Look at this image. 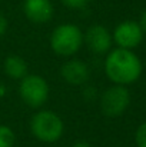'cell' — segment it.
I'll return each instance as SVG.
<instances>
[{"instance_id":"obj_1","label":"cell","mask_w":146,"mask_h":147,"mask_svg":"<svg viewBox=\"0 0 146 147\" xmlns=\"http://www.w3.org/2000/svg\"><path fill=\"white\" fill-rule=\"evenodd\" d=\"M143 66L138 54L133 50L117 49L107 51L105 59V73L113 84L129 86L139 80L142 76Z\"/></svg>"},{"instance_id":"obj_2","label":"cell","mask_w":146,"mask_h":147,"mask_svg":"<svg viewBox=\"0 0 146 147\" xmlns=\"http://www.w3.org/2000/svg\"><path fill=\"white\" fill-rule=\"evenodd\" d=\"M83 45L82 30L72 23L59 24L50 34V49L57 56L70 57L76 54Z\"/></svg>"},{"instance_id":"obj_3","label":"cell","mask_w":146,"mask_h":147,"mask_svg":"<svg viewBox=\"0 0 146 147\" xmlns=\"http://www.w3.org/2000/svg\"><path fill=\"white\" fill-rule=\"evenodd\" d=\"M30 131L43 143H54L63 136V120L50 110H40L30 119Z\"/></svg>"},{"instance_id":"obj_4","label":"cell","mask_w":146,"mask_h":147,"mask_svg":"<svg viewBox=\"0 0 146 147\" xmlns=\"http://www.w3.org/2000/svg\"><path fill=\"white\" fill-rule=\"evenodd\" d=\"M19 94L22 101L29 107H42L49 98V84L39 74H26L20 80Z\"/></svg>"},{"instance_id":"obj_5","label":"cell","mask_w":146,"mask_h":147,"mask_svg":"<svg viewBox=\"0 0 146 147\" xmlns=\"http://www.w3.org/2000/svg\"><path fill=\"white\" fill-rule=\"evenodd\" d=\"M130 104V92L126 86L113 84L107 87L100 96V110L107 117L122 116Z\"/></svg>"},{"instance_id":"obj_6","label":"cell","mask_w":146,"mask_h":147,"mask_svg":"<svg viewBox=\"0 0 146 147\" xmlns=\"http://www.w3.org/2000/svg\"><path fill=\"white\" fill-rule=\"evenodd\" d=\"M143 36H145V33H143L139 22L125 20L115 27L112 39L117 47L133 50L142 43Z\"/></svg>"},{"instance_id":"obj_7","label":"cell","mask_w":146,"mask_h":147,"mask_svg":"<svg viewBox=\"0 0 146 147\" xmlns=\"http://www.w3.org/2000/svg\"><path fill=\"white\" fill-rule=\"evenodd\" d=\"M83 43L95 54H105V53L110 51L112 45H113V39H112V33L105 26L93 24V26L88 27V30L85 32Z\"/></svg>"},{"instance_id":"obj_8","label":"cell","mask_w":146,"mask_h":147,"mask_svg":"<svg viewBox=\"0 0 146 147\" xmlns=\"http://www.w3.org/2000/svg\"><path fill=\"white\" fill-rule=\"evenodd\" d=\"M60 74L66 83L72 86H82L89 80L90 70H89V66L83 60L72 59V60H67L62 66Z\"/></svg>"},{"instance_id":"obj_9","label":"cell","mask_w":146,"mask_h":147,"mask_svg":"<svg viewBox=\"0 0 146 147\" xmlns=\"http://www.w3.org/2000/svg\"><path fill=\"white\" fill-rule=\"evenodd\" d=\"M24 16L36 24H43L50 22L54 9L50 0H24L23 1Z\"/></svg>"},{"instance_id":"obj_10","label":"cell","mask_w":146,"mask_h":147,"mask_svg":"<svg viewBox=\"0 0 146 147\" xmlns=\"http://www.w3.org/2000/svg\"><path fill=\"white\" fill-rule=\"evenodd\" d=\"M3 69L6 76L13 80H22L27 74V63L24 61V59L16 54H10L4 59Z\"/></svg>"},{"instance_id":"obj_11","label":"cell","mask_w":146,"mask_h":147,"mask_svg":"<svg viewBox=\"0 0 146 147\" xmlns=\"http://www.w3.org/2000/svg\"><path fill=\"white\" fill-rule=\"evenodd\" d=\"M16 142L14 131L4 124H0V147H13Z\"/></svg>"},{"instance_id":"obj_12","label":"cell","mask_w":146,"mask_h":147,"mask_svg":"<svg viewBox=\"0 0 146 147\" xmlns=\"http://www.w3.org/2000/svg\"><path fill=\"white\" fill-rule=\"evenodd\" d=\"M135 143L138 147H146V121H143L135 133Z\"/></svg>"},{"instance_id":"obj_13","label":"cell","mask_w":146,"mask_h":147,"mask_svg":"<svg viewBox=\"0 0 146 147\" xmlns=\"http://www.w3.org/2000/svg\"><path fill=\"white\" fill-rule=\"evenodd\" d=\"M60 1H62L66 7L73 9V10H80V9L86 7L88 3H89V0H60Z\"/></svg>"},{"instance_id":"obj_14","label":"cell","mask_w":146,"mask_h":147,"mask_svg":"<svg viewBox=\"0 0 146 147\" xmlns=\"http://www.w3.org/2000/svg\"><path fill=\"white\" fill-rule=\"evenodd\" d=\"M7 27H9V22H7L6 16L0 11V37L7 32Z\"/></svg>"},{"instance_id":"obj_15","label":"cell","mask_w":146,"mask_h":147,"mask_svg":"<svg viewBox=\"0 0 146 147\" xmlns=\"http://www.w3.org/2000/svg\"><path fill=\"white\" fill-rule=\"evenodd\" d=\"M139 24H141L143 33H146V10L142 13V16H141V22H139Z\"/></svg>"},{"instance_id":"obj_16","label":"cell","mask_w":146,"mask_h":147,"mask_svg":"<svg viewBox=\"0 0 146 147\" xmlns=\"http://www.w3.org/2000/svg\"><path fill=\"white\" fill-rule=\"evenodd\" d=\"M72 147H92L90 146V143H88V142H85V140H79V142H75Z\"/></svg>"}]
</instances>
